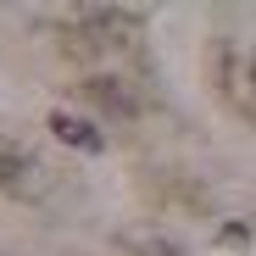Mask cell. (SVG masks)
Masks as SVG:
<instances>
[{
  "mask_svg": "<svg viewBox=\"0 0 256 256\" xmlns=\"http://www.w3.org/2000/svg\"><path fill=\"white\" fill-rule=\"evenodd\" d=\"M50 134H56L62 145H78V150H90V156L106 145V134H100V128H95V122H84V117H72V112H56V117H50Z\"/></svg>",
  "mask_w": 256,
  "mask_h": 256,
  "instance_id": "cell-3",
  "label": "cell"
},
{
  "mask_svg": "<svg viewBox=\"0 0 256 256\" xmlns=\"http://www.w3.org/2000/svg\"><path fill=\"white\" fill-rule=\"evenodd\" d=\"M218 78H223V95H228V106L240 112V117H250L256 122V56H245V50H218Z\"/></svg>",
  "mask_w": 256,
  "mask_h": 256,
  "instance_id": "cell-1",
  "label": "cell"
},
{
  "mask_svg": "<svg viewBox=\"0 0 256 256\" xmlns=\"http://www.w3.org/2000/svg\"><path fill=\"white\" fill-rule=\"evenodd\" d=\"M45 167H39L34 156H0V190H12V195H45Z\"/></svg>",
  "mask_w": 256,
  "mask_h": 256,
  "instance_id": "cell-2",
  "label": "cell"
},
{
  "mask_svg": "<svg viewBox=\"0 0 256 256\" xmlns=\"http://www.w3.org/2000/svg\"><path fill=\"white\" fill-rule=\"evenodd\" d=\"M90 95H95L100 106H112V112H134V100H128V95L117 90L112 78H95V84H90Z\"/></svg>",
  "mask_w": 256,
  "mask_h": 256,
  "instance_id": "cell-4",
  "label": "cell"
}]
</instances>
